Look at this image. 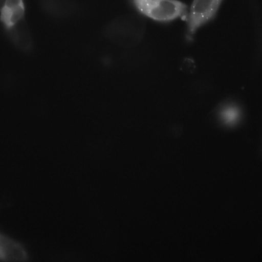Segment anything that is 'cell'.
I'll return each mask as SVG.
<instances>
[{"instance_id":"obj_1","label":"cell","mask_w":262,"mask_h":262,"mask_svg":"<svg viewBox=\"0 0 262 262\" xmlns=\"http://www.w3.org/2000/svg\"><path fill=\"white\" fill-rule=\"evenodd\" d=\"M142 20L135 14L124 15L112 21L105 28L106 37L114 43L124 48L138 45L143 33Z\"/></svg>"},{"instance_id":"obj_2","label":"cell","mask_w":262,"mask_h":262,"mask_svg":"<svg viewBox=\"0 0 262 262\" xmlns=\"http://www.w3.org/2000/svg\"><path fill=\"white\" fill-rule=\"evenodd\" d=\"M141 15L155 21L168 23L187 14V6L179 0H129Z\"/></svg>"},{"instance_id":"obj_3","label":"cell","mask_w":262,"mask_h":262,"mask_svg":"<svg viewBox=\"0 0 262 262\" xmlns=\"http://www.w3.org/2000/svg\"><path fill=\"white\" fill-rule=\"evenodd\" d=\"M223 0H193L186 16V36L192 39L198 30L215 17Z\"/></svg>"},{"instance_id":"obj_4","label":"cell","mask_w":262,"mask_h":262,"mask_svg":"<svg viewBox=\"0 0 262 262\" xmlns=\"http://www.w3.org/2000/svg\"><path fill=\"white\" fill-rule=\"evenodd\" d=\"M28 259V253L20 243L0 233V261H25Z\"/></svg>"},{"instance_id":"obj_5","label":"cell","mask_w":262,"mask_h":262,"mask_svg":"<svg viewBox=\"0 0 262 262\" xmlns=\"http://www.w3.org/2000/svg\"><path fill=\"white\" fill-rule=\"evenodd\" d=\"M23 0H7L0 11V20L6 30L23 19L25 14Z\"/></svg>"},{"instance_id":"obj_6","label":"cell","mask_w":262,"mask_h":262,"mask_svg":"<svg viewBox=\"0 0 262 262\" xmlns=\"http://www.w3.org/2000/svg\"><path fill=\"white\" fill-rule=\"evenodd\" d=\"M7 31L10 40L17 48L25 52L31 49L32 39L24 19L7 30Z\"/></svg>"},{"instance_id":"obj_7","label":"cell","mask_w":262,"mask_h":262,"mask_svg":"<svg viewBox=\"0 0 262 262\" xmlns=\"http://www.w3.org/2000/svg\"><path fill=\"white\" fill-rule=\"evenodd\" d=\"M43 4L45 8H46L49 12L52 13L57 14L64 13L66 12V9L69 8L66 7V6H70L71 4L67 2V0H42Z\"/></svg>"},{"instance_id":"obj_8","label":"cell","mask_w":262,"mask_h":262,"mask_svg":"<svg viewBox=\"0 0 262 262\" xmlns=\"http://www.w3.org/2000/svg\"><path fill=\"white\" fill-rule=\"evenodd\" d=\"M6 1L7 0H0V11L2 9Z\"/></svg>"}]
</instances>
